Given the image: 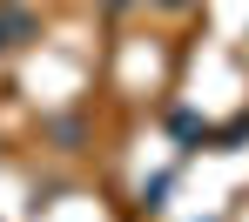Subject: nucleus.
Returning <instances> with one entry per match:
<instances>
[{
  "instance_id": "obj_1",
  "label": "nucleus",
  "mask_w": 249,
  "mask_h": 222,
  "mask_svg": "<svg viewBox=\"0 0 249 222\" xmlns=\"http://www.w3.org/2000/svg\"><path fill=\"white\" fill-rule=\"evenodd\" d=\"M34 27H41V20H34L27 7H0V54L20 47V41H34Z\"/></svg>"
},
{
  "instance_id": "obj_2",
  "label": "nucleus",
  "mask_w": 249,
  "mask_h": 222,
  "mask_svg": "<svg viewBox=\"0 0 249 222\" xmlns=\"http://www.w3.org/2000/svg\"><path fill=\"white\" fill-rule=\"evenodd\" d=\"M148 7H162V14H182V7H196V0H148Z\"/></svg>"
},
{
  "instance_id": "obj_3",
  "label": "nucleus",
  "mask_w": 249,
  "mask_h": 222,
  "mask_svg": "<svg viewBox=\"0 0 249 222\" xmlns=\"http://www.w3.org/2000/svg\"><path fill=\"white\" fill-rule=\"evenodd\" d=\"M101 7H115V14H122V7H135V0H101Z\"/></svg>"
}]
</instances>
